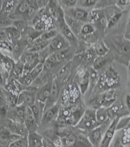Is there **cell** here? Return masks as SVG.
Segmentation results:
<instances>
[{"label":"cell","instance_id":"4316f807","mask_svg":"<svg viewBox=\"0 0 130 147\" xmlns=\"http://www.w3.org/2000/svg\"><path fill=\"white\" fill-rule=\"evenodd\" d=\"M12 23L13 20L9 16L0 12V28H4L12 26Z\"/></svg>","mask_w":130,"mask_h":147},{"label":"cell","instance_id":"8fae6325","mask_svg":"<svg viewBox=\"0 0 130 147\" xmlns=\"http://www.w3.org/2000/svg\"><path fill=\"white\" fill-rule=\"evenodd\" d=\"M25 126L29 133L37 132L39 125L37 123L32 111L30 107L27 106L26 114L25 119Z\"/></svg>","mask_w":130,"mask_h":147},{"label":"cell","instance_id":"ab89813d","mask_svg":"<svg viewBox=\"0 0 130 147\" xmlns=\"http://www.w3.org/2000/svg\"><path fill=\"white\" fill-rule=\"evenodd\" d=\"M125 103L127 105V108L130 111V95L127 94L125 98Z\"/></svg>","mask_w":130,"mask_h":147},{"label":"cell","instance_id":"6da1fadb","mask_svg":"<svg viewBox=\"0 0 130 147\" xmlns=\"http://www.w3.org/2000/svg\"><path fill=\"white\" fill-rule=\"evenodd\" d=\"M95 111L96 110L93 109L85 110L82 117L74 127L87 134L96 127L98 125L96 119Z\"/></svg>","mask_w":130,"mask_h":147},{"label":"cell","instance_id":"8d00e7d4","mask_svg":"<svg viewBox=\"0 0 130 147\" xmlns=\"http://www.w3.org/2000/svg\"><path fill=\"white\" fill-rule=\"evenodd\" d=\"M43 147H57L54 142L47 138L43 136Z\"/></svg>","mask_w":130,"mask_h":147},{"label":"cell","instance_id":"8992f818","mask_svg":"<svg viewBox=\"0 0 130 147\" xmlns=\"http://www.w3.org/2000/svg\"><path fill=\"white\" fill-rule=\"evenodd\" d=\"M26 108L27 106L25 105L15 106L8 113L9 119L17 123L24 124L26 114Z\"/></svg>","mask_w":130,"mask_h":147},{"label":"cell","instance_id":"e575fe53","mask_svg":"<svg viewBox=\"0 0 130 147\" xmlns=\"http://www.w3.org/2000/svg\"><path fill=\"white\" fill-rule=\"evenodd\" d=\"M109 147H124V144L119 134L114 136Z\"/></svg>","mask_w":130,"mask_h":147},{"label":"cell","instance_id":"4fadbf2b","mask_svg":"<svg viewBox=\"0 0 130 147\" xmlns=\"http://www.w3.org/2000/svg\"><path fill=\"white\" fill-rule=\"evenodd\" d=\"M44 61L38 63L31 71L29 75L22 80V83L25 85L29 86L36 80V78L40 75L44 69Z\"/></svg>","mask_w":130,"mask_h":147},{"label":"cell","instance_id":"f35d334b","mask_svg":"<svg viewBox=\"0 0 130 147\" xmlns=\"http://www.w3.org/2000/svg\"><path fill=\"white\" fill-rule=\"evenodd\" d=\"M116 4L118 7H125L130 5V0H119L117 1Z\"/></svg>","mask_w":130,"mask_h":147},{"label":"cell","instance_id":"ffe728a7","mask_svg":"<svg viewBox=\"0 0 130 147\" xmlns=\"http://www.w3.org/2000/svg\"><path fill=\"white\" fill-rule=\"evenodd\" d=\"M95 116L98 126L104 123L109 119L107 109L104 107L98 108L95 111Z\"/></svg>","mask_w":130,"mask_h":147},{"label":"cell","instance_id":"ba28073f","mask_svg":"<svg viewBox=\"0 0 130 147\" xmlns=\"http://www.w3.org/2000/svg\"><path fill=\"white\" fill-rule=\"evenodd\" d=\"M21 137L13 134L5 126H0V147H8L10 144Z\"/></svg>","mask_w":130,"mask_h":147},{"label":"cell","instance_id":"5bb4252c","mask_svg":"<svg viewBox=\"0 0 130 147\" xmlns=\"http://www.w3.org/2000/svg\"><path fill=\"white\" fill-rule=\"evenodd\" d=\"M88 13V12L83 8L72 7L67 10V13L65 15L80 22H86L87 21Z\"/></svg>","mask_w":130,"mask_h":147},{"label":"cell","instance_id":"ac0fdd59","mask_svg":"<svg viewBox=\"0 0 130 147\" xmlns=\"http://www.w3.org/2000/svg\"><path fill=\"white\" fill-rule=\"evenodd\" d=\"M90 82V76L88 71H82L79 76V86H80V92L84 94L86 92L87 89L89 87Z\"/></svg>","mask_w":130,"mask_h":147},{"label":"cell","instance_id":"2e32d148","mask_svg":"<svg viewBox=\"0 0 130 147\" xmlns=\"http://www.w3.org/2000/svg\"><path fill=\"white\" fill-rule=\"evenodd\" d=\"M28 147H43V136L38 132L29 133Z\"/></svg>","mask_w":130,"mask_h":147},{"label":"cell","instance_id":"cb8c5ba5","mask_svg":"<svg viewBox=\"0 0 130 147\" xmlns=\"http://www.w3.org/2000/svg\"><path fill=\"white\" fill-rule=\"evenodd\" d=\"M94 50L99 57H104L109 52L108 48L105 43L101 41L98 42L95 44Z\"/></svg>","mask_w":130,"mask_h":147},{"label":"cell","instance_id":"836d02e7","mask_svg":"<svg viewBox=\"0 0 130 147\" xmlns=\"http://www.w3.org/2000/svg\"><path fill=\"white\" fill-rule=\"evenodd\" d=\"M106 59L104 57H99L95 59L93 63V68L95 70H98L102 67L104 66L106 63Z\"/></svg>","mask_w":130,"mask_h":147},{"label":"cell","instance_id":"1f68e13d","mask_svg":"<svg viewBox=\"0 0 130 147\" xmlns=\"http://www.w3.org/2000/svg\"><path fill=\"white\" fill-rule=\"evenodd\" d=\"M28 22L25 19H18L13 20L12 26H14L17 29L21 32L22 30H25Z\"/></svg>","mask_w":130,"mask_h":147},{"label":"cell","instance_id":"277c9868","mask_svg":"<svg viewBox=\"0 0 130 147\" xmlns=\"http://www.w3.org/2000/svg\"><path fill=\"white\" fill-rule=\"evenodd\" d=\"M38 90L36 87L32 86V88H29L20 92L18 96L17 106L25 105L30 108L32 107L36 101V93Z\"/></svg>","mask_w":130,"mask_h":147},{"label":"cell","instance_id":"d6a6232c","mask_svg":"<svg viewBox=\"0 0 130 147\" xmlns=\"http://www.w3.org/2000/svg\"><path fill=\"white\" fill-rule=\"evenodd\" d=\"M98 2L96 0H80L78 1L77 4L82 7H90L95 6Z\"/></svg>","mask_w":130,"mask_h":147},{"label":"cell","instance_id":"7402d4cb","mask_svg":"<svg viewBox=\"0 0 130 147\" xmlns=\"http://www.w3.org/2000/svg\"><path fill=\"white\" fill-rule=\"evenodd\" d=\"M7 32L9 38L12 40H18L21 36V32L17 29L14 26H11L4 28Z\"/></svg>","mask_w":130,"mask_h":147},{"label":"cell","instance_id":"d590c367","mask_svg":"<svg viewBox=\"0 0 130 147\" xmlns=\"http://www.w3.org/2000/svg\"><path fill=\"white\" fill-rule=\"evenodd\" d=\"M59 2H61L64 7L68 8H72L75 7L77 4V1L76 0H62L59 1Z\"/></svg>","mask_w":130,"mask_h":147},{"label":"cell","instance_id":"74e56055","mask_svg":"<svg viewBox=\"0 0 130 147\" xmlns=\"http://www.w3.org/2000/svg\"><path fill=\"white\" fill-rule=\"evenodd\" d=\"M9 36L4 28H0V42L8 40Z\"/></svg>","mask_w":130,"mask_h":147},{"label":"cell","instance_id":"7c38bea8","mask_svg":"<svg viewBox=\"0 0 130 147\" xmlns=\"http://www.w3.org/2000/svg\"><path fill=\"white\" fill-rule=\"evenodd\" d=\"M60 94V88L58 83L55 80L52 81L50 96L45 103L44 111L55 105L58 101Z\"/></svg>","mask_w":130,"mask_h":147},{"label":"cell","instance_id":"44dd1931","mask_svg":"<svg viewBox=\"0 0 130 147\" xmlns=\"http://www.w3.org/2000/svg\"><path fill=\"white\" fill-rule=\"evenodd\" d=\"M58 34V32L56 30H51L48 31L43 32L40 35V36L38 37L36 40H34L33 42L38 43L44 40H51L54 38V37L56 36Z\"/></svg>","mask_w":130,"mask_h":147},{"label":"cell","instance_id":"d4e9b609","mask_svg":"<svg viewBox=\"0 0 130 147\" xmlns=\"http://www.w3.org/2000/svg\"><path fill=\"white\" fill-rule=\"evenodd\" d=\"M56 2V1H49V3L48 4V12L51 17L57 19L58 16L59 5Z\"/></svg>","mask_w":130,"mask_h":147},{"label":"cell","instance_id":"4dcf8cb0","mask_svg":"<svg viewBox=\"0 0 130 147\" xmlns=\"http://www.w3.org/2000/svg\"><path fill=\"white\" fill-rule=\"evenodd\" d=\"M8 147H28L27 136H23L9 144Z\"/></svg>","mask_w":130,"mask_h":147},{"label":"cell","instance_id":"60d3db41","mask_svg":"<svg viewBox=\"0 0 130 147\" xmlns=\"http://www.w3.org/2000/svg\"><path fill=\"white\" fill-rule=\"evenodd\" d=\"M125 37V38L127 39V40L130 42V33L126 34Z\"/></svg>","mask_w":130,"mask_h":147},{"label":"cell","instance_id":"9a60e30c","mask_svg":"<svg viewBox=\"0 0 130 147\" xmlns=\"http://www.w3.org/2000/svg\"><path fill=\"white\" fill-rule=\"evenodd\" d=\"M52 83V81L49 82L38 90L36 93V101L46 103L50 96Z\"/></svg>","mask_w":130,"mask_h":147},{"label":"cell","instance_id":"9c48e42d","mask_svg":"<svg viewBox=\"0 0 130 147\" xmlns=\"http://www.w3.org/2000/svg\"><path fill=\"white\" fill-rule=\"evenodd\" d=\"M1 125L5 126L13 134L22 137L27 136L29 134L28 131H27L24 124L15 123L10 119H7L4 124Z\"/></svg>","mask_w":130,"mask_h":147},{"label":"cell","instance_id":"b9f144b4","mask_svg":"<svg viewBox=\"0 0 130 147\" xmlns=\"http://www.w3.org/2000/svg\"><path fill=\"white\" fill-rule=\"evenodd\" d=\"M2 82V77H1V74H0V82Z\"/></svg>","mask_w":130,"mask_h":147},{"label":"cell","instance_id":"52a82bcc","mask_svg":"<svg viewBox=\"0 0 130 147\" xmlns=\"http://www.w3.org/2000/svg\"><path fill=\"white\" fill-rule=\"evenodd\" d=\"M69 46V42L62 34H58L51 40L49 45V51L52 53L66 49Z\"/></svg>","mask_w":130,"mask_h":147},{"label":"cell","instance_id":"83f0119b","mask_svg":"<svg viewBox=\"0 0 130 147\" xmlns=\"http://www.w3.org/2000/svg\"><path fill=\"white\" fill-rule=\"evenodd\" d=\"M94 32L95 28L94 26L90 24H85L82 26L80 34H81L83 36L87 37L92 35Z\"/></svg>","mask_w":130,"mask_h":147},{"label":"cell","instance_id":"d6986e66","mask_svg":"<svg viewBox=\"0 0 130 147\" xmlns=\"http://www.w3.org/2000/svg\"><path fill=\"white\" fill-rule=\"evenodd\" d=\"M44 108L45 103L40 102L38 101H36L34 105L31 108L36 122L39 125H40L41 119L44 112Z\"/></svg>","mask_w":130,"mask_h":147},{"label":"cell","instance_id":"603a6c76","mask_svg":"<svg viewBox=\"0 0 130 147\" xmlns=\"http://www.w3.org/2000/svg\"><path fill=\"white\" fill-rule=\"evenodd\" d=\"M39 55L38 53H32L26 51L21 57L22 63L25 65H28L33 62L35 60L38 59Z\"/></svg>","mask_w":130,"mask_h":147},{"label":"cell","instance_id":"5b68a950","mask_svg":"<svg viewBox=\"0 0 130 147\" xmlns=\"http://www.w3.org/2000/svg\"><path fill=\"white\" fill-rule=\"evenodd\" d=\"M119 123V118L115 117L111 121L103 136L99 147H109L113 139L117 125Z\"/></svg>","mask_w":130,"mask_h":147},{"label":"cell","instance_id":"30bf717a","mask_svg":"<svg viewBox=\"0 0 130 147\" xmlns=\"http://www.w3.org/2000/svg\"><path fill=\"white\" fill-rule=\"evenodd\" d=\"M30 6L29 1H22L16 5L13 12L9 15V17L11 19H22L24 16L27 18V13Z\"/></svg>","mask_w":130,"mask_h":147},{"label":"cell","instance_id":"484cf974","mask_svg":"<svg viewBox=\"0 0 130 147\" xmlns=\"http://www.w3.org/2000/svg\"><path fill=\"white\" fill-rule=\"evenodd\" d=\"M103 12L98 10H94L90 11L88 13L87 21L91 22L97 23L103 15Z\"/></svg>","mask_w":130,"mask_h":147},{"label":"cell","instance_id":"e0dca14e","mask_svg":"<svg viewBox=\"0 0 130 147\" xmlns=\"http://www.w3.org/2000/svg\"><path fill=\"white\" fill-rule=\"evenodd\" d=\"M65 19L67 25L68 26L70 30H71L72 33L76 36L80 34L82 26H83L82 22L76 20L75 19L65 15Z\"/></svg>","mask_w":130,"mask_h":147},{"label":"cell","instance_id":"f1b7e54d","mask_svg":"<svg viewBox=\"0 0 130 147\" xmlns=\"http://www.w3.org/2000/svg\"><path fill=\"white\" fill-rule=\"evenodd\" d=\"M122 16V13L121 11H119V12L116 13L115 15L112 16L110 18L108 19L107 20V28L108 29L112 28L114 26H115L116 24L119 22V19Z\"/></svg>","mask_w":130,"mask_h":147},{"label":"cell","instance_id":"3957f363","mask_svg":"<svg viewBox=\"0 0 130 147\" xmlns=\"http://www.w3.org/2000/svg\"><path fill=\"white\" fill-rule=\"evenodd\" d=\"M59 110V106L56 104L54 106L44 111L39 127V128L41 127V129H43L41 132L44 131L45 128L48 126L51 125L54 126V123L58 118Z\"/></svg>","mask_w":130,"mask_h":147},{"label":"cell","instance_id":"7a4b0ae2","mask_svg":"<svg viewBox=\"0 0 130 147\" xmlns=\"http://www.w3.org/2000/svg\"><path fill=\"white\" fill-rule=\"evenodd\" d=\"M112 121L109 118L104 123L98 126L87 134L88 140L92 147H99L102 139Z\"/></svg>","mask_w":130,"mask_h":147},{"label":"cell","instance_id":"f546056e","mask_svg":"<svg viewBox=\"0 0 130 147\" xmlns=\"http://www.w3.org/2000/svg\"><path fill=\"white\" fill-rule=\"evenodd\" d=\"M117 49L123 55H128L130 54V42L129 40L122 43L117 45Z\"/></svg>","mask_w":130,"mask_h":147}]
</instances>
